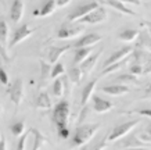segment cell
I'll return each instance as SVG.
<instances>
[{
  "label": "cell",
  "instance_id": "obj_6",
  "mask_svg": "<svg viewBox=\"0 0 151 150\" xmlns=\"http://www.w3.org/2000/svg\"><path fill=\"white\" fill-rule=\"evenodd\" d=\"M83 32V28L79 25H73V22H67L63 24L60 27L58 32H57V38L58 39H73V38H78L81 33Z\"/></svg>",
  "mask_w": 151,
  "mask_h": 150
},
{
  "label": "cell",
  "instance_id": "obj_29",
  "mask_svg": "<svg viewBox=\"0 0 151 150\" xmlns=\"http://www.w3.org/2000/svg\"><path fill=\"white\" fill-rule=\"evenodd\" d=\"M124 64H125V60H122V61L111 64V65H108V67H104V70H103V72H101L100 77H105V75H108V74L116 72V71H119V70L124 67Z\"/></svg>",
  "mask_w": 151,
  "mask_h": 150
},
{
  "label": "cell",
  "instance_id": "obj_38",
  "mask_svg": "<svg viewBox=\"0 0 151 150\" xmlns=\"http://www.w3.org/2000/svg\"><path fill=\"white\" fill-rule=\"evenodd\" d=\"M0 82L1 85H9V74L3 68H0Z\"/></svg>",
  "mask_w": 151,
  "mask_h": 150
},
{
  "label": "cell",
  "instance_id": "obj_13",
  "mask_svg": "<svg viewBox=\"0 0 151 150\" xmlns=\"http://www.w3.org/2000/svg\"><path fill=\"white\" fill-rule=\"evenodd\" d=\"M101 39H103V36L99 33H87V35H83L82 38H79L78 41L73 43L72 47L76 49V47H83V46H94Z\"/></svg>",
  "mask_w": 151,
  "mask_h": 150
},
{
  "label": "cell",
  "instance_id": "obj_31",
  "mask_svg": "<svg viewBox=\"0 0 151 150\" xmlns=\"http://www.w3.org/2000/svg\"><path fill=\"white\" fill-rule=\"evenodd\" d=\"M9 39V25L4 20H0V42L6 45Z\"/></svg>",
  "mask_w": 151,
  "mask_h": 150
},
{
  "label": "cell",
  "instance_id": "obj_9",
  "mask_svg": "<svg viewBox=\"0 0 151 150\" xmlns=\"http://www.w3.org/2000/svg\"><path fill=\"white\" fill-rule=\"evenodd\" d=\"M133 53V47L132 46H124L122 49L116 50L112 53V56H110L108 59L104 61V67H108L111 64L118 63V61H122V60H126L129 56Z\"/></svg>",
  "mask_w": 151,
  "mask_h": 150
},
{
  "label": "cell",
  "instance_id": "obj_44",
  "mask_svg": "<svg viewBox=\"0 0 151 150\" xmlns=\"http://www.w3.org/2000/svg\"><path fill=\"white\" fill-rule=\"evenodd\" d=\"M1 113H3V106H1V103H0V115H1Z\"/></svg>",
  "mask_w": 151,
  "mask_h": 150
},
{
  "label": "cell",
  "instance_id": "obj_24",
  "mask_svg": "<svg viewBox=\"0 0 151 150\" xmlns=\"http://www.w3.org/2000/svg\"><path fill=\"white\" fill-rule=\"evenodd\" d=\"M55 10H57L55 0H47L46 3L40 7V10H39V15L40 17H47V15H51Z\"/></svg>",
  "mask_w": 151,
  "mask_h": 150
},
{
  "label": "cell",
  "instance_id": "obj_5",
  "mask_svg": "<svg viewBox=\"0 0 151 150\" xmlns=\"http://www.w3.org/2000/svg\"><path fill=\"white\" fill-rule=\"evenodd\" d=\"M7 95L10 96V99L15 104V107H18L21 104V101L24 99V81L21 78H17L10 85V88L7 89Z\"/></svg>",
  "mask_w": 151,
  "mask_h": 150
},
{
  "label": "cell",
  "instance_id": "obj_27",
  "mask_svg": "<svg viewBox=\"0 0 151 150\" xmlns=\"http://www.w3.org/2000/svg\"><path fill=\"white\" fill-rule=\"evenodd\" d=\"M39 63H40V78H42V81L45 82L47 78H50L51 68H53V64L46 63V61H43V60H40Z\"/></svg>",
  "mask_w": 151,
  "mask_h": 150
},
{
  "label": "cell",
  "instance_id": "obj_39",
  "mask_svg": "<svg viewBox=\"0 0 151 150\" xmlns=\"http://www.w3.org/2000/svg\"><path fill=\"white\" fill-rule=\"evenodd\" d=\"M6 45H3L1 42H0V57L4 60V61H9L10 60V57H9V54H7V51H6V47H4Z\"/></svg>",
  "mask_w": 151,
  "mask_h": 150
},
{
  "label": "cell",
  "instance_id": "obj_2",
  "mask_svg": "<svg viewBox=\"0 0 151 150\" xmlns=\"http://www.w3.org/2000/svg\"><path fill=\"white\" fill-rule=\"evenodd\" d=\"M69 114H71V110H69V103L67 100H61L60 103H57L54 106V110H53V121H54L57 129L68 127Z\"/></svg>",
  "mask_w": 151,
  "mask_h": 150
},
{
  "label": "cell",
  "instance_id": "obj_16",
  "mask_svg": "<svg viewBox=\"0 0 151 150\" xmlns=\"http://www.w3.org/2000/svg\"><path fill=\"white\" fill-rule=\"evenodd\" d=\"M71 47H72L71 45L61 46V47H57V46H53V47H50V49H49V56H47L49 63L54 65V63H57V61L60 60V57H61L63 54H65V53H67V51H68Z\"/></svg>",
  "mask_w": 151,
  "mask_h": 150
},
{
  "label": "cell",
  "instance_id": "obj_35",
  "mask_svg": "<svg viewBox=\"0 0 151 150\" xmlns=\"http://www.w3.org/2000/svg\"><path fill=\"white\" fill-rule=\"evenodd\" d=\"M89 113H90V109H89L86 104L82 106V110H81V113H79V117H78V124H83V122H85V120L87 118Z\"/></svg>",
  "mask_w": 151,
  "mask_h": 150
},
{
  "label": "cell",
  "instance_id": "obj_37",
  "mask_svg": "<svg viewBox=\"0 0 151 150\" xmlns=\"http://www.w3.org/2000/svg\"><path fill=\"white\" fill-rule=\"evenodd\" d=\"M57 133H58V138H61V139H68V138H69V129H68V127L57 129Z\"/></svg>",
  "mask_w": 151,
  "mask_h": 150
},
{
  "label": "cell",
  "instance_id": "obj_45",
  "mask_svg": "<svg viewBox=\"0 0 151 150\" xmlns=\"http://www.w3.org/2000/svg\"><path fill=\"white\" fill-rule=\"evenodd\" d=\"M0 65H1V60H0Z\"/></svg>",
  "mask_w": 151,
  "mask_h": 150
},
{
  "label": "cell",
  "instance_id": "obj_12",
  "mask_svg": "<svg viewBox=\"0 0 151 150\" xmlns=\"http://www.w3.org/2000/svg\"><path fill=\"white\" fill-rule=\"evenodd\" d=\"M114 104L111 103L110 100L104 99V97H100V96H94L93 97V110L99 114H105L108 113L110 110H112Z\"/></svg>",
  "mask_w": 151,
  "mask_h": 150
},
{
  "label": "cell",
  "instance_id": "obj_40",
  "mask_svg": "<svg viewBox=\"0 0 151 150\" xmlns=\"http://www.w3.org/2000/svg\"><path fill=\"white\" fill-rule=\"evenodd\" d=\"M71 1H72V0H55V3H57V9L67 7V6H68Z\"/></svg>",
  "mask_w": 151,
  "mask_h": 150
},
{
  "label": "cell",
  "instance_id": "obj_30",
  "mask_svg": "<svg viewBox=\"0 0 151 150\" xmlns=\"http://www.w3.org/2000/svg\"><path fill=\"white\" fill-rule=\"evenodd\" d=\"M10 131L13 132L14 136H21L25 132V121H17L10 125Z\"/></svg>",
  "mask_w": 151,
  "mask_h": 150
},
{
  "label": "cell",
  "instance_id": "obj_34",
  "mask_svg": "<svg viewBox=\"0 0 151 150\" xmlns=\"http://www.w3.org/2000/svg\"><path fill=\"white\" fill-rule=\"evenodd\" d=\"M143 70H144L143 64H139V63H133L132 65L129 67V71H130V74L136 75V77H139V75H143Z\"/></svg>",
  "mask_w": 151,
  "mask_h": 150
},
{
  "label": "cell",
  "instance_id": "obj_22",
  "mask_svg": "<svg viewBox=\"0 0 151 150\" xmlns=\"http://www.w3.org/2000/svg\"><path fill=\"white\" fill-rule=\"evenodd\" d=\"M146 146V143L143 141H139L137 136H132L129 138L128 141H125L122 145L119 143V145H116V147H121V149H137V147H144Z\"/></svg>",
  "mask_w": 151,
  "mask_h": 150
},
{
  "label": "cell",
  "instance_id": "obj_19",
  "mask_svg": "<svg viewBox=\"0 0 151 150\" xmlns=\"http://www.w3.org/2000/svg\"><path fill=\"white\" fill-rule=\"evenodd\" d=\"M33 135V145H32V150H39L43 149L45 146L47 145V138L37 128H31Z\"/></svg>",
  "mask_w": 151,
  "mask_h": 150
},
{
  "label": "cell",
  "instance_id": "obj_15",
  "mask_svg": "<svg viewBox=\"0 0 151 150\" xmlns=\"http://www.w3.org/2000/svg\"><path fill=\"white\" fill-rule=\"evenodd\" d=\"M101 3L110 6L115 11H118V13H121V14H125V15H137L136 11H133V10H130L129 7H126L125 3H122L121 0H101Z\"/></svg>",
  "mask_w": 151,
  "mask_h": 150
},
{
  "label": "cell",
  "instance_id": "obj_4",
  "mask_svg": "<svg viewBox=\"0 0 151 150\" xmlns=\"http://www.w3.org/2000/svg\"><path fill=\"white\" fill-rule=\"evenodd\" d=\"M33 32H35V28H31L28 24H24L21 27H18L13 33V38H11V42H10L9 47L13 49L17 45H19L21 42H24L25 39H28L29 36H32Z\"/></svg>",
  "mask_w": 151,
  "mask_h": 150
},
{
  "label": "cell",
  "instance_id": "obj_1",
  "mask_svg": "<svg viewBox=\"0 0 151 150\" xmlns=\"http://www.w3.org/2000/svg\"><path fill=\"white\" fill-rule=\"evenodd\" d=\"M100 129V124H79L71 138V147L81 149L93 139V136Z\"/></svg>",
  "mask_w": 151,
  "mask_h": 150
},
{
  "label": "cell",
  "instance_id": "obj_10",
  "mask_svg": "<svg viewBox=\"0 0 151 150\" xmlns=\"http://www.w3.org/2000/svg\"><path fill=\"white\" fill-rule=\"evenodd\" d=\"M101 53H103V47L97 51L96 54H90L86 60H83L82 63L79 64V67H81V70H82L83 75H89V74L92 72L93 68L96 67V64H97V61H99V59H100Z\"/></svg>",
  "mask_w": 151,
  "mask_h": 150
},
{
  "label": "cell",
  "instance_id": "obj_7",
  "mask_svg": "<svg viewBox=\"0 0 151 150\" xmlns=\"http://www.w3.org/2000/svg\"><path fill=\"white\" fill-rule=\"evenodd\" d=\"M107 15H108L107 10H105L104 7H100V6H99L97 9H94L93 11L86 14L85 17H82L78 22H81V24H100V22H104L105 20H107Z\"/></svg>",
  "mask_w": 151,
  "mask_h": 150
},
{
  "label": "cell",
  "instance_id": "obj_3",
  "mask_svg": "<svg viewBox=\"0 0 151 150\" xmlns=\"http://www.w3.org/2000/svg\"><path fill=\"white\" fill-rule=\"evenodd\" d=\"M139 124H140V120H132V121L124 122V124H121V125H116V127L111 131L110 135H108L107 142H116V141H119V139L125 138L128 133H130L134 128L137 127Z\"/></svg>",
  "mask_w": 151,
  "mask_h": 150
},
{
  "label": "cell",
  "instance_id": "obj_14",
  "mask_svg": "<svg viewBox=\"0 0 151 150\" xmlns=\"http://www.w3.org/2000/svg\"><path fill=\"white\" fill-rule=\"evenodd\" d=\"M24 10H25V4L22 0H14L11 9H10V18L13 22H19L24 15Z\"/></svg>",
  "mask_w": 151,
  "mask_h": 150
},
{
  "label": "cell",
  "instance_id": "obj_41",
  "mask_svg": "<svg viewBox=\"0 0 151 150\" xmlns=\"http://www.w3.org/2000/svg\"><path fill=\"white\" fill-rule=\"evenodd\" d=\"M148 74H151V57L146 61V67L143 70V75H148Z\"/></svg>",
  "mask_w": 151,
  "mask_h": 150
},
{
  "label": "cell",
  "instance_id": "obj_11",
  "mask_svg": "<svg viewBox=\"0 0 151 150\" xmlns=\"http://www.w3.org/2000/svg\"><path fill=\"white\" fill-rule=\"evenodd\" d=\"M101 92L105 93V95L114 96V97H119V96L128 95L130 89H129L126 85L124 83H118V85H108V86H103L101 88Z\"/></svg>",
  "mask_w": 151,
  "mask_h": 150
},
{
  "label": "cell",
  "instance_id": "obj_43",
  "mask_svg": "<svg viewBox=\"0 0 151 150\" xmlns=\"http://www.w3.org/2000/svg\"><path fill=\"white\" fill-rule=\"evenodd\" d=\"M4 149H7V145H6V138L0 136V150H4Z\"/></svg>",
  "mask_w": 151,
  "mask_h": 150
},
{
  "label": "cell",
  "instance_id": "obj_36",
  "mask_svg": "<svg viewBox=\"0 0 151 150\" xmlns=\"http://www.w3.org/2000/svg\"><path fill=\"white\" fill-rule=\"evenodd\" d=\"M128 114H139V115H143V117L151 118V109H139V110H132V111H128Z\"/></svg>",
  "mask_w": 151,
  "mask_h": 150
},
{
  "label": "cell",
  "instance_id": "obj_20",
  "mask_svg": "<svg viewBox=\"0 0 151 150\" xmlns=\"http://www.w3.org/2000/svg\"><path fill=\"white\" fill-rule=\"evenodd\" d=\"M35 106H36V109H39V110H45V111H47V110H50V109H51L53 103H51L50 96L47 95L46 92H40V93L37 95L36 100H35Z\"/></svg>",
  "mask_w": 151,
  "mask_h": 150
},
{
  "label": "cell",
  "instance_id": "obj_33",
  "mask_svg": "<svg viewBox=\"0 0 151 150\" xmlns=\"http://www.w3.org/2000/svg\"><path fill=\"white\" fill-rule=\"evenodd\" d=\"M32 133V131L29 129V131H27V132H24L22 135L19 136V139H18V143H17V149L18 150H24L27 146H25V142H27V139H28V136Z\"/></svg>",
  "mask_w": 151,
  "mask_h": 150
},
{
  "label": "cell",
  "instance_id": "obj_18",
  "mask_svg": "<svg viewBox=\"0 0 151 150\" xmlns=\"http://www.w3.org/2000/svg\"><path fill=\"white\" fill-rule=\"evenodd\" d=\"M93 51V46H83V47H76L75 49V56H73V63L79 65L83 60H86L89 56L92 54Z\"/></svg>",
  "mask_w": 151,
  "mask_h": 150
},
{
  "label": "cell",
  "instance_id": "obj_32",
  "mask_svg": "<svg viewBox=\"0 0 151 150\" xmlns=\"http://www.w3.org/2000/svg\"><path fill=\"white\" fill-rule=\"evenodd\" d=\"M63 74H65V67L61 63H55L53 65V68H51V74H50V78L55 79V78L61 77Z\"/></svg>",
  "mask_w": 151,
  "mask_h": 150
},
{
  "label": "cell",
  "instance_id": "obj_21",
  "mask_svg": "<svg viewBox=\"0 0 151 150\" xmlns=\"http://www.w3.org/2000/svg\"><path fill=\"white\" fill-rule=\"evenodd\" d=\"M96 83H97V81L96 79H93V81L87 82V85L83 88L82 95H81V104L82 106L87 104V101H89L90 97L93 96V92H94V89H96Z\"/></svg>",
  "mask_w": 151,
  "mask_h": 150
},
{
  "label": "cell",
  "instance_id": "obj_17",
  "mask_svg": "<svg viewBox=\"0 0 151 150\" xmlns=\"http://www.w3.org/2000/svg\"><path fill=\"white\" fill-rule=\"evenodd\" d=\"M136 49H142L151 53V35L148 33V31L140 32L139 38L136 39Z\"/></svg>",
  "mask_w": 151,
  "mask_h": 150
},
{
  "label": "cell",
  "instance_id": "obj_42",
  "mask_svg": "<svg viewBox=\"0 0 151 150\" xmlns=\"http://www.w3.org/2000/svg\"><path fill=\"white\" fill-rule=\"evenodd\" d=\"M122 3H128V4H133V6H140V0H121Z\"/></svg>",
  "mask_w": 151,
  "mask_h": 150
},
{
  "label": "cell",
  "instance_id": "obj_26",
  "mask_svg": "<svg viewBox=\"0 0 151 150\" xmlns=\"http://www.w3.org/2000/svg\"><path fill=\"white\" fill-rule=\"evenodd\" d=\"M115 82L124 83V85H128V83H134V85H137L139 83L136 75H133V74H121V75H118V77L115 78Z\"/></svg>",
  "mask_w": 151,
  "mask_h": 150
},
{
  "label": "cell",
  "instance_id": "obj_23",
  "mask_svg": "<svg viewBox=\"0 0 151 150\" xmlns=\"http://www.w3.org/2000/svg\"><path fill=\"white\" fill-rule=\"evenodd\" d=\"M139 35H140V31L137 29H124L122 32H119L118 38L122 42H136Z\"/></svg>",
  "mask_w": 151,
  "mask_h": 150
},
{
  "label": "cell",
  "instance_id": "obj_8",
  "mask_svg": "<svg viewBox=\"0 0 151 150\" xmlns=\"http://www.w3.org/2000/svg\"><path fill=\"white\" fill-rule=\"evenodd\" d=\"M97 7H99V3H96V1H90V3H86V4H81L79 7H76V9L73 10L72 13H69L68 21L69 22H78L82 17H85L86 14H89L90 11L97 9Z\"/></svg>",
  "mask_w": 151,
  "mask_h": 150
},
{
  "label": "cell",
  "instance_id": "obj_25",
  "mask_svg": "<svg viewBox=\"0 0 151 150\" xmlns=\"http://www.w3.org/2000/svg\"><path fill=\"white\" fill-rule=\"evenodd\" d=\"M68 78H69V81H71V83L78 85L79 82L82 81V78H83V72H82V70H81V67H79V65L72 67V68L69 70Z\"/></svg>",
  "mask_w": 151,
  "mask_h": 150
},
{
  "label": "cell",
  "instance_id": "obj_28",
  "mask_svg": "<svg viewBox=\"0 0 151 150\" xmlns=\"http://www.w3.org/2000/svg\"><path fill=\"white\" fill-rule=\"evenodd\" d=\"M51 91H53V95L55 97H61L64 95V83H63V79L61 78H55L54 79V83L51 86Z\"/></svg>",
  "mask_w": 151,
  "mask_h": 150
}]
</instances>
